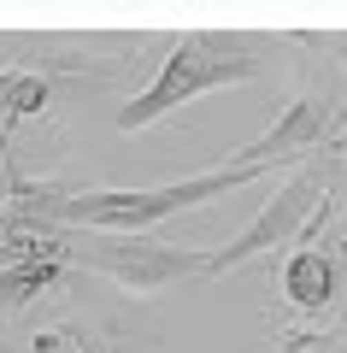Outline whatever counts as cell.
<instances>
[{
    "mask_svg": "<svg viewBox=\"0 0 347 353\" xmlns=\"http://www.w3.org/2000/svg\"><path fill=\"white\" fill-rule=\"evenodd\" d=\"M265 165H212V171L177 176L159 189H53L48 224L53 230H106V236H153V224L177 212H195V206L218 201V194H236L248 183H265Z\"/></svg>",
    "mask_w": 347,
    "mask_h": 353,
    "instance_id": "1",
    "label": "cell"
},
{
    "mask_svg": "<svg viewBox=\"0 0 347 353\" xmlns=\"http://www.w3.org/2000/svg\"><path fill=\"white\" fill-rule=\"evenodd\" d=\"M265 36H248V30H183L171 41V53L159 59L148 88H136L124 106H118V130L136 136V130L171 118L177 106H188L195 94L206 88H236V83H253L265 71Z\"/></svg>",
    "mask_w": 347,
    "mask_h": 353,
    "instance_id": "2",
    "label": "cell"
},
{
    "mask_svg": "<svg viewBox=\"0 0 347 353\" xmlns=\"http://www.w3.org/2000/svg\"><path fill=\"white\" fill-rule=\"evenodd\" d=\"M335 189H341V141L324 148V153H312V159H300L295 171L277 183L271 201L224 241V248H212V277H224V271L259 259V253H277V248H288V241H306L312 236L306 218L318 224V212L335 201Z\"/></svg>",
    "mask_w": 347,
    "mask_h": 353,
    "instance_id": "3",
    "label": "cell"
},
{
    "mask_svg": "<svg viewBox=\"0 0 347 353\" xmlns=\"http://www.w3.org/2000/svg\"><path fill=\"white\" fill-rule=\"evenodd\" d=\"M65 259L106 277L124 294H165L195 277H212V253L159 236H106V230H65Z\"/></svg>",
    "mask_w": 347,
    "mask_h": 353,
    "instance_id": "4",
    "label": "cell"
},
{
    "mask_svg": "<svg viewBox=\"0 0 347 353\" xmlns=\"http://www.w3.org/2000/svg\"><path fill=\"white\" fill-rule=\"evenodd\" d=\"M341 136H347V94L335 83H306L283 101V112H277V124L265 136L230 148L224 165H265V171H277V165H300L312 153L335 148Z\"/></svg>",
    "mask_w": 347,
    "mask_h": 353,
    "instance_id": "5",
    "label": "cell"
},
{
    "mask_svg": "<svg viewBox=\"0 0 347 353\" xmlns=\"http://www.w3.org/2000/svg\"><path fill=\"white\" fill-rule=\"evenodd\" d=\"M277 289H283V301L295 306V312L324 318L335 306V294H341V259H335L330 248H318V241H300V248L283 259Z\"/></svg>",
    "mask_w": 347,
    "mask_h": 353,
    "instance_id": "6",
    "label": "cell"
},
{
    "mask_svg": "<svg viewBox=\"0 0 347 353\" xmlns=\"http://www.w3.org/2000/svg\"><path fill=\"white\" fill-rule=\"evenodd\" d=\"M48 106H53V77H36L24 65H6L0 71V141L12 136V124L41 118Z\"/></svg>",
    "mask_w": 347,
    "mask_h": 353,
    "instance_id": "7",
    "label": "cell"
},
{
    "mask_svg": "<svg viewBox=\"0 0 347 353\" xmlns=\"http://www.w3.org/2000/svg\"><path fill=\"white\" fill-rule=\"evenodd\" d=\"M30 353H112V347L95 336L88 318L65 312V318H53V324H41L36 336H30Z\"/></svg>",
    "mask_w": 347,
    "mask_h": 353,
    "instance_id": "8",
    "label": "cell"
},
{
    "mask_svg": "<svg viewBox=\"0 0 347 353\" xmlns=\"http://www.w3.org/2000/svg\"><path fill=\"white\" fill-rule=\"evenodd\" d=\"M347 330L341 324H312V330H283L271 353H335Z\"/></svg>",
    "mask_w": 347,
    "mask_h": 353,
    "instance_id": "9",
    "label": "cell"
},
{
    "mask_svg": "<svg viewBox=\"0 0 347 353\" xmlns=\"http://www.w3.org/2000/svg\"><path fill=\"white\" fill-rule=\"evenodd\" d=\"M318 41L330 48V59H335V65L347 71V30H330V36H318Z\"/></svg>",
    "mask_w": 347,
    "mask_h": 353,
    "instance_id": "10",
    "label": "cell"
},
{
    "mask_svg": "<svg viewBox=\"0 0 347 353\" xmlns=\"http://www.w3.org/2000/svg\"><path fill=\"white\" fill-rule=\"evenodd\" d=\"M0 353H30L24 341H12V330H6V306H0Z\"/></svg>",
    "mask_w": 347,
    "mask_h": 353,
    "instance_id": "11",
    "label": "cell"
},
{
    "mask_svg": "<svg viewBox=\"0 0 347 353\" xmlns=\"http://www.w3.org/2000/svg\"><path fill=\"white\" fill-rule=\"evenodd\" d=\"M341 183H347V136H341Z\"/></svg>",
    "mask_w": 347,
    "mask_h": 353,
    "instance_id": "12",
    "label": "cell"
}]
</instances>
